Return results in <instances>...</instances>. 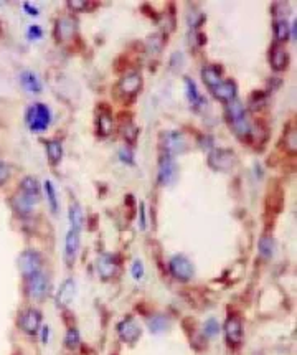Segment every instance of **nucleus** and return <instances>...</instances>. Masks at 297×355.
Segmentation results:
<instances>
[{
    "label": "nucleus",
    "instance_id": "29",
    "mask_svg": "<svg viewBox=\"0 0 297 355\" xmlns=\"http://www.w3.org/2000/svg\"><path fill=\"white\" fill-rule=\"evenodd\" d=\"M43 187H45V192H47V197H48L50 208H51L53 213H56V211H58V199H56V190H54L53 182H51V180H47Z\"/></svg>",
    "mask_w": 297,
    "mask_h": 355
},
{
    "label": "nucleus",
    "instance_id": "4",
    "mask_svg": "<svg viewBox=\"0 0 297 355\" xmlns=\"http://www.w3.org/2000/svg\"><path fill=\"white\" fill-rule=\"evenodd\" d=\"M208 165L213 170L228 172L235 165V152L230 149H216L208 155Z\"/></svg>",
    "mask_w": 297,
    "mask_h": 355
},
{
    "label": "nucleus",
    "instance_id": "36",
    "mask_svg": "<svg viewBox=\"0 0 297 355\" xmlns=\"http://www.w3.org/2000/svg\"><path fill=\"white\" fill-rule=\"evenodd\" d=\"M42 35L43 32L38 25H32L28 28V38H32V40H38V38H42Z\"/></svg>",
    "mask_w": 297,
    "mask_h": 355
},
{
    "label": "nucleus",
    "instance_id": "1",
    "mask_svg": "<svg viewBox=\"0 0 297 355\" xmlns=\"http://www.w3.org/2000/svg\"><path fill=\"white\" fill-rule=\"evenodd\" d=\"M50 122H51V112L42 102L32 106L27 111V124L33 132L45 131L50 126Z\"/></svg>",
    "mask_w": 297,
    "mask_h": 355
},
{
    "label": "nucleus",
    "instance_id": "28",
    "mask_svg": "<svg viewBox=\"0 0 297 355\" xmlns=\"http://www.w3.org/2000/svg\"><path fill=\"white\" fill-rule=\"evenodd\" d=\"M274 240L271 238V236H262L259 240V254L262 258H271L272 254H274Z\"/></svg>",
    "mask_w": 297,
    "mask_h": 355
},
{
    "label": "nucleus",
    "instance_id": "9",
    "mask_svg": "<svg viewBox=\"0 0 297 355\" xmlns=\"http://www.w3.org/2000/svg\"><path fill=\"white\" fill-rule=\"evenodd\" d=\"M117 332H119V337H121L124 342L127 344H134L137 342L139 337H141V327H139V324L136 322V319L134 317H126L122 320V322H119L117 325Z\"/></svg>",
    "mask_w": 297,
    "mask_h": 355
},
{
    "label": "nucleus",
    "instance_id": "8",
    "mask_svg": "<svg viewBox=\"0 0 297 355\" xmlns=\"http://www.w3.org/2000/svg\"><path fill=\"white\" fill-rule=\"evenodd\" d=\"M177 177V164L172 155H162L158 160V182L162 185H168Z\"/></svg>",
    "mask_w": 297,
    "mask_h": 355
},
{
    "label": "nucleus",
    "instance_id": "32",
    "mask_svg": "<svg viewBox=\"0 0 297 355\" xmlns=\"http://www.w3.org/2000/svg\"><path fill=\"white\" fill-rule=\"evenodd\" d=\"M220 332V324L216 322V319H208L205 322V334L208 337H213Z\"/></svg>",
    "mask_w": 297,
    "mask_h": 355
},
{
    "label": "nucleus",
    "instance_id": "25",
    "mask_svg": "<svg viewBox=\"0 0 297 355\" xmlns=\"http://www.w3.org/2000/svg\"><path fill=\"white\" fill-rule=\"evenodd\" d=\"M69 223H71V228L81 231L83 211H81V206H79L78 203H74V202H73L71 205H69Z\"/></svg>",
    "mask_w": 297,
    "mask_h": 355
},
{
    "label": "nucleus",
    "instance_id": "3",
    "mask_svg": "<svg viewBox=\"0 0 297 355\" xmlns=\"http://www.w3.org/2000/svg\"><path fill=\"white\" fill-rule=\"evenodd\" d=\"M168 268H170V273L173 278H177L178 281H190L195 274V269H193V264L190 263V259L185 258L183 254H177L173 256L168 263Z\"/></svg>",
    "mask_w": 297,
    "mask_h": 355
},
{
    "label": "nucleus",
    "instance_id": "14",
    "mask_svg": "<svg viewBox=\"0 0 297 355\" xmlns=\"http://www.w3.org/2000/svg\"><path fill=\"white\" fill-rule=\"evenodd\" d=\"M76 30H78L76 18L71 17V15L61 17L56 22V37H58V40H69V38L74 37Z\"/></svg>",
    "mask_w": 297,
    "mask_h": 355
},
{
    "label": "nucleus",
    "instance_id": "40",
    "mask_svg": "<svg viewBox=\"0 0 297 355\" xmlns=\"http://www.w3.org/2000/svg\"><path fill=\"white\" fill-rule=\"evenodd\" d=\"M68 5L71 8H74V10H81V8L86 7L88 3L86 2H68Z\"/></svg>",
    "mask_w": 297,
    "mask_h": 355
},
{
    "label": "nucleus",
    "instance_id": "11",
    "mask_svg": "<svg viewBox=\"0 0 297 355\" xmlns=\"http://www.w3.org/2000/svg\"><path fill=\"white\" fill-rule=\"evenodd\" d=\"M42 324V312L38 309H27L20 317V327L27 334H37Z\"/></svg>",
    "mask_w": 297,
    "mask_h": 355
},
{
    "label": "nucleus",
    "instance_id": "5",
    "mask_svg": "<svg viewBox=\"0 0 297 355\" xmlns=\"http://www.w3.org/2000/svg\"><path fill=\"white\" fill-rule=\"evenodd\" d=\"M18 268H20V273H22L25 278H30V276L40 273V269H42V258H40L37 251L27 250L20 254Z\"/></svg>",
    "mask_w": 297,
    "mask_h": 355
},
{
    "label": "nucleus",
    "instance_id": "30",
    "mask_svg": "<svg viewBox=\"0 0 297 355\" xmlns=\"http://www.w3.org/2000/svg\"><path fill=\"white\" fill-rule=\"evenodd\" d=\"M20 190L27 192V194H35L40 195V187H38V180L35 177H25V179L20 182Z\"/></svg>",
    "mask_w": 297,
    "mask_h": 355
},
{
    "label": "nucleus",
    "instance_id": "6",
    "mask_svg": "<svg viewBox=\"0 0 297 355\" xmlns=\"http://www.w3.org/2000/svg\"><path fill=\"white\" fill-rule=\"evenodd\" d=\"M162 147L168 152V155L180 154L187 149L185 136L178 131H168L162 136Z\"/></svg>",
    "mask_w": 297,
    "mask_h": 355
},
{
    "label": "nucleus",
    "instance_id": "21",
    "mask_svg": "<svg viewBox=\"0 0 297 355\" xmlns=\"http://www.w3.org/2000/svg\"><path fill=\"white\" fill-rule=\"evenodd\" d=\"M226 117H228V121H230V124H235V122L245 119L246 111H245V107H243L241 102H238L235 100L228 102L226 104Z\"/></svg>",
    "mask_w": 297,
    "mask_h": 355
},
{
    "label": "nucleus",
    "instance_id": "34",
    "mask_svg": "<svg viewBox=\"0 0 297 355\" xmlns=\"http://www.w3.org/2000/svg\"><path fill=\"white\" fill-rule=\"evenodd\" d=\"M8 177H10V169H8V165L5 164V162L0 160V185H3L5 182L8 180Z\"/></svg>",
    "mask_w": 297,
    "mask_h": 355
},
{
    "label": "nucleus",
    "instance_id": "26",
    "mask_svg": "<svg viewBox=\"0 0 297 355\" xmlns=\"http://www.w3.org/2000/svg\"><path fill=\"white\" fill-rule=\"evenodd\" d=\"M185 85H187V96H188V101L192 102V106L198 107L200 104H203V100L200 96V93L197 90V85L193 83L190 78H185Z\"/></svg>",
    "mask_w": 297,
    "mask_h": 355
},
{
    "label": "nucleus",
    "instance_id": "10",
    "mask_svg": "<svg viewBox=\"0 0 297 355\" xmlns=\"http://www.w3.org/2000/svg\"><path fill=\"white\" fill-rule=\"evenodd\" d=\"M38 200H40V195L27 194V192L18 190V194H15V197L12 199V205L20 215H30L35 203H38Z\"/></svg>",
    "mask_w": 297,
    "mask_h": 355
},
{
    "label": "nucleus",
    "instance_id": "13",
    "mask_svg": "<svg viewBox=\"0 0 297 355\" xmlns=\"http://www.w3.org/2000/svg\"><path fill=\"white\" fill-rule=\"evenodd\" d=\"M225 335H226V340L231 345L241 344V340H243V325H241V320L238 319V317H235V315H231V317L226 319V322H225Z\"/></svg>",
    "mask_w": 297,
    "mask_h": 355
},
{
    "label": "nucleus",
    "instance_id": "27",
    "mask_svg": "<svg viewBox=\"0 0 297 355\" xmlns=\"http://www.w3.org/2000/svg\"><path fill=\"white\" fill-rule=\"evenodd\" d=\"M274 33H276V38L279 43L287 42L291 37V25L286 20H277L274 23Z\"/></svg>",
    "mask_w": 297,
    "mask_h": 355
},
{
    "label": "nucleus",
    "instance_id": "20",
    "mask_svg": "<svg viewBox=\"0 0 297 355\" xmlns=\"http://www.w3.org/2000/svg\"><path fill=\"white\" fill-rule=\"evenodd\" d=\"M20 83H22V86L28 93H33V95L42 93V83H40L38 76L35 75L33 71H23L22 75H20Z\"/></svg>",
    "mask_w": 297,
    "mask_h": 355
},
{
    "label": "nucleus",
    "instance_id": "24",
    "mask_svg": "<svg viewBox=\"0 0 297 355\" xmlns=\"http://www.w3.org/2000/svg\"><path fill=\"white\" fill-rule=\"evenodd\" d=\"M148 329L152 330L153 334H160L163 330L168 329V325H170V320H168L165 315H153L152 319H148Z\"/></svg>",
    "mask_w": 297,
    "mask_h": 355
},
{
    "label": "nucleus",
    "instance_id": "33",
    "mask_svg": "<svg viewBox=\"0 0 297 355\" xmlns=\"http://www.w3.org/2000/svg\"><path fill=\"white\" fill-rule=\"evenodd\" d=\"M132 276H134V279H137V281L144 278V264L139 259L134 261V264H132Z\"/></svg>",
    "mask_w": 297,
    "mask_h": 355
},
{
    "label": "nucleus",
    "instance_id": "16",
    "mask_svg": "<svg viewBox=\"0 0 297 355\" xmlns=\"http://www.w3.org/2000/svg\"><path fill=\"white\" fill-rule=\"evenodd\" d=\"M211 93H213V96H215L218 101L230 102V101L235 100V96H236V83L231 81V80L221 81L220 85L213 88Z\"/></svg>",
    "mask_w": 297,
    "mask_h": 355
},
{
    "label": "nucleus",
    "instance_id": "41",
    "mask_svg": "<svg viewBox=\"0 0 297 355\" xmlns=\"http://www.w3.org/2000/svg\"><path fill=\"white\" fill-rule=\"evenodd\" d=\"M48 332H50V327H48V325H45L43 330H42V339H43V342H48Z\"/></svg>",
    "mask_w": 297,
    "mask_h": 355
},
{
    "label": "nucleus",
    "instance_id": "18",
    "mask_svg": "<svg viewBox=\"0 0 297 355\" xmlns=\"http://www.w3.org/2000/svg\"><path fill=\"white\" fill-rule=\"evenodd\" d=\"M74 294H76V284H74V281L71 278L63 281L61 286H59L58 294H56L58 304L59 305H68L74 299Z\"/></svg>",
    "mask_w": 297,
    "mask_h": 355
},
{
    "label": "nucleus",
    "instance_id": "22",
    "mask_svg": "<svg viewBox=\"0 0 297 355\" xmlns=\"http://www.w3.org/2000/svg\"><path fill=\"white\" fill-rule=\"evenodd\" d=\"M47 154L50 164L56 165L63 157V146L59 141H48L47 142Z\"/></svg>",
    "mask_w": 297,
    "mask_h": 355
},
{
    "label": "nucleus",
    "instance_id": "31",
    "mask_svg": "<svg viewBox=\"0 0 297 355\" xmlns=\"http://www.w3.org/2000/svg\"><path fill=\"white\" fill-rule=\"evenodd\" d=\"M64 342H66V347L68 349H76V345L79 344V332L78 329L71 327L66 332V339H64Z\"/></svg>",
    "mask_w": 297,
    "mask_h": 355
},
{
    "label": "nucleus",
    "instance_id": "39",
    "mask_svg": "<svg viewBox=\"0 0 297 355\" xmlns=\"http://www.w3.org/2000/svg\"><path fill=\"white\" fill-rule=\"evenodd\" d=\"M23 8L30 13V15H33V17H35V15H38V13H40V12H38V8L32 7V3H28V2H25V3H23Z\"/></svg>",
    "mask_w": 297,
    "mask_h": 355
},
{
    "label": "nucleus",
    "instance_id": "37",
    "mask_svg": "<svg viewBox=\"0 0 297 355\" xmlns=\"http://www.w3.org/2000/svg\"><path fill=\"white\" fill-rule=\"evenodd\" d=\"M139 210H141V211H139V225H141L142 230H146L147 220H146V206H144V203H141V208H139Z\"/></svg>",
    "mask_w": 297,
    "mask_h": 355
},
{
    "label": "nucleus",
    "instance_id": "35",
    "mask_svg": "<svg viewBox=\"0 0 297 355\" xmlns=\"http://www.w3.org/2000/svg\"><path fill=\"white\" fill-rule=\"evenodd\" d=\"M124 137H126V141L129 142H134L137 137V129L134 126H126V131H124Z\"/></svg>",
    "mask_w": 297,
    "mask_h": 355
},
{
    "label": "nucleus",
    "instance_id": "19",
    "mask_svg": "<svg viewBox=\"0 0 297 355\" xmlns=\"http://www.w3.org/2000/svg\"><path fill=\"white\" fill-rule=\"evenodd\" d=\"M201 80L208 88H210V90H213V88L218 86L223 81L221 80V70L218 66H213V65L205 66L201 70Z\"/></svg>",
    "mask_w": 297,
    "mask_h": 355
},
{
    "label": "nucleus",
    "instance_id": "15",
    "mask_svg": "<svg viewBox=\"0 0 297 355\" xmlns=\"http://www.w3.org/2000/svg\"><path fill=\"white\" fill-rule=\"evenodd\" d=\"M98 273L101 279H111L117 273V263L112 254L104 253L98 258Z\"/></svg>",
    "mask_w": 297,
    "mask_h": 355
},
{
    "label": "nucleus",
    "instance_id": "17",
    "mask_svg": "<svg viewBox=\"0 0 297 355\" xmlns=\"http://www.w3.org/2000/svg\"><path fill=\"white\" fill-rule=\"evenodd\" d=\"M269 61H271V66L272 70L276 71H284L287 65H289V55H287V51L284 50L282 47H274L271 50V55H269Z\"/></svg>",
    "mask_w": 297,
    "mask_h": 355
},
{
    "label": "nucleus",
    "instance_id": "23",
    "mask_svg": "<svg viewBox=\"0 0 297 355\" xmlns=\"http://www.w3.org/2000/svg\"><path fill=\"white\" fill-rule=\"evenodd\" d=\"M114 129V121L109 112H102L98 117V131L101 136H109Z\"/></svg>",
    "mask_w": 297,
    "mask_h": 355
},
{
    "label": "nucleus",
    "instance_id": "2",
    "mask_svg": "<svg viewBox=\"0 0 297 355\" xmlns=\"http://www.w3.org/2000/svg\"><path fill=\"white\" fill-rule=\"evenodd\" d=\"M48 288H50L48 278L42 273V271L27 278V293L30 296V299H33V301L45 299L48 294Z\"/></svg>",
    "mask_w": 297,
    "mask_h": 355
},
{
    "label": "nucleus",
    "instance_id": "7",
    "mask_svg": "<svg viewBox=\"0 0 297 355\" xmlns=\"http://www.w3.org/2000/svg\"><path fill=\"white\" fill-rule=\"evenodd\" d=\"M141 86H142L141 75H139V73H129V75L121 78V81L117 83V93H119V96L132 98L139 93Z\"/></svg>",
    "mask_w": 297,
    "mask_h": 355
},
{
    "label": "nucleus",
    "instance_id": "12",
    "mask_svg": "<svg viewBox=\"0 0 297 355\" xmlns=\"http://www.w3.org/2000/svg\"><path fill=\"white\" fill-rule=\"evenodd\" d=\"M79 233H81L79 230L69 228L66 233V238H64V256H66V261L69 266L76 259V254L79 250Z\"/></svg>",
    "mask_w": 297,
    "mask_h": 355
},
{
    "label": "nucleus",
    "instance_id": "38",
    "mask_svg": "<svg viewBox=\"0 0 297 355\" xmlns=\"http://www.w3.org/2000/svg\"><path fill=\"white\" fill-rule=\"evenodd\" d=\"M286 142H287V146L291 147V152H294V151H296V144H297V141H296V131H291V132H289V136H287Z\"/></svg>",
    "mask_w": 297,
    "mask_h": 355
}]
</instances>
